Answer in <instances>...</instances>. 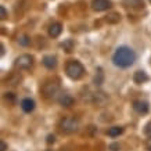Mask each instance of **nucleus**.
<instances>
[{"label":"nucleus","mask_w":151,"mask_h":151,"mask_svg":"<svg viewBox=\"0 0 151 151\" xmlns=\"http://www.w3.org/2000/svg\"><path fill=\"white\" fill-rule=\"evenodd\" d=\"M111 6H112V3L110 0H92V9L94 11H99V13L111 9Z\"/></svg>","instance_id":"7"},{"label":"nucleus","mask_w":151,"mask_h":151,"mask_svg":"<svg viewBox=\"0 0 151 151\" xmlns=\"http://www.w3.org/2000/svg\"><path fill=\"white\" fill-rule=\"evenodd\" d=\"M63 49H64L67 53H71L73 50V42L72 40H65L63 43Z\"/></svg>","instance_id":"18"},{"label":"nucleus","mask_w":151,"mask_h":151,"mask_svg":"<svg viewBox=\"0 0 151 151\" xmlns=\"http://www.w3.org/2000/svg\"><path fill=\"white\" fill-rule=\"evenodd\" d=\"M21 108H22L24 112L27 114H31L33 110H35V101L32 99H24L21 101Z\"/></svg>","instance_id":"12"},{"label":"nucleus","mask_w":151,"mask_h":151,"mask_svg":"<svg viewBox=\"0 0 151 151\" xmlns=\"http://www.w3.org/2000/svg\"><path fill=\"white\" fill-rule=\"evenodd\" d=\"M63 32V25L60 22H53L49 27V36L50 37H58Z\"/></svg>","instance_id":"10"},{"label":"nucleus","mask_w":151,"mask_h":151,"mask_svg":"<svg viewBox=\"0 0 151 151\" xmlns=\"http://www.w3.org/2000/svg\"><path fill=\"white\" fill-rule=\"evenodd\" d=\"M0 18L1 19H4V18H7V11H6V9H4V6H0Z\"/></svg>","instance_id":"20"},{"label":"nucleus","mask_w":151,"mask_h":151,"mask_svg":"<svg viewBox=\"0 0 151 151\" xmlns=\"http://www.w3.org/2000/svg\"><path fill=\"white\" fill-rule=\"evenodd\" d=\"M58 103H60V105H63V107H65V108H69V107H72L73 105L75 99H73L71 94L63 93V94H60V97H58Z\"/></svg>","instance_id":"9"},{"label":"nucleus","mask_w":151,"mask_h":151,"mask_svg":"<svg viewBox=\"0 0 151 151\" xmlns=\"http://www.w3.org/2000/svg\"><path fill=\"white\" fill-rule=\"evenodd\" d=\"M6 150H7V144L1 140V142H0V151H6Z\"/></svg>","instance_id":"22"},{"label":"nucleus","mask_w":151,"mask_h":151,"mask_svg":"<svg viewBox=\"0 0 151 151\" xmlns=\"http://www.w3.org/2000/svg\"><path fill=\"white\" fill-rule=\"evenodd\" d=\"M122 133H124V128H122V126H111V128L108 129L107 134H108L110 137H118L119 134H122Z\"/></svg>","instance_id":"14"},{"label":"nucleus","mask_w":151,"mask_h":151,"mask_svg":"<svg viewBox=\"0 0 151 151\" xmlns=\"http://www.w3.org/2000/svg\"><path fill=\"white\" fill-rule=\"evenodd\" d=\"M136 61V53L129 46H119L112 55V63L119 68H129Z\"/></svg>","instance_id":"1"},{"label":"nucleus","mask_w":151,"mask_h":151,"mask_svg":"<svg viewBox=\"0 0 151 151\" xmlns=\"http://www.w3.org/2000/svg\"><path fill=\"white\" fill-rule=\"evenodd\" d=\"M148 151H151V147H150V148H148Z\"/></svg>","instance_id":"25"},{"label":"nucleus","mask_w":151,"mask_h":151,"mask_svg":"<svg viewBox=\"0 0 151 151\" xmlns=\"http://www.w3.org/2000/svg\"><path fill=\"white\" fill-rule=\"evenodd\" d=\"M144 134H146L147 137L151 139V122H148V124L144 126Z\"/></svg>","instance_id":"19"},{"label":"nucleus","mask_w":151,"mask_h":151,"mask_svg":"<svg viewBox=\"0 0 151 151\" xmlns=\"http://www.w3.org/2000/svg\"><path fill=\"white\" fill-rule=\"evenodd\" d=\"M119 19H121V15L118 13H112L110 15H107V22H110V24H116Z\"/></svg>","instance_id":"17"},{"label":"nucleus","mask_w":151,"mask_h":151,"mask_svg":"<svg viewBox=\"0 0 151 151\" xmlns=\"http://www.w3.org/2000/svg\"><path fill=\"white\" fill-rule=\"evenodd\" d=\"M47 151H51V150H47Z\"/></svg>","instance_id":"27"},{"label":"nucleus","mask_w":151,"mask_h":151,"mask_svg":"<svg viewBox=\"0 0 151 151\" xmlns=\"http://www.w3.org/2000/svg\"><path fill=\"white\" fill-rule=\"evenodd\" d=\"M42 92H43V94H45L46 99H54V97L60 93V85L53 82V81L46 82L43 85V87H42Z\"/></svg>","instance_id":"4"},{"label":"nucleus","mask_w":151,"mask_h":151,"mask_svg":"<svg viewBox=\"0 0 151 151\" xmlns=\"http://www.w3.org/2000/svg\"><path fill=\"white\" fill-rule=\"evenodd\" d=\"M42 63L47 69H54L57 67V57L55 55H45Z\"/></svg>","instance_id":"11"},{"label":"nucleus","mask_w":151,"mask_h":151,"mask_svg":"<svg viewBox=\"0 0 151 151\" xmlns=\"http://www.w3.org/2000/svg\"><path fill=\"white\" fill-rule=\"evenodd\" d=\"M133 110L140 115H146L150 111V105L144 100H134L133 101Z\"/></svg>","instance_id":"6"},{"label":"nucleus","mask_w":151,"mask_h":151,"mask_svg":"<svg viewBox=\"0 0 151 151\" xmlns=\"http://www.w3.org/2000/svg\"><path fill=\"white\" fill-rule=\"evenodd\" d=\"M124 4L126 7H130V9H136V10H140L144 7V3L143 0H124Z\"/></svg>","instance_id":"13"},{"label":"nucleus","mask_w":151,"mask_h":151,"mask_svg":"<svg viewBox=\"0 0 151 151\" xmlns=\"http://www.w3.org/2000/svg\"><path fill=\"white\" fill-rule=\"evenodd\" d=\"M65 73L69 79L72 81H79L85 75V67L78 60H69L65 65Z\"/></svg>","instance_id":"2"},{"label":"nucleus","mask_w":151,"mask_h":151,"mask_svg":"<svg viewBox=\"0 0 151 151\" xmlns=\"http://www.w3.org/2000/svg\"><path fill=\"white\" fill-rule=\"evenodd\" d=\"M93 83L96 85V86H101L103 83H104V73L101 72V69H99V72L96 73V76H94V81Z\"/></svg>","instance_id":"16"},{"label":"nucleus","mask_w":151,"mask_h":151,"mask_svg":"<svg viewBox=\"0 0 151 151\" xmlns=\"http://www.w3.org/2000/svg\"><path fill=\"white\" fill-rule=\"evenodd\" d=\"M0 55H4V46L0 45Z\"/></svg>","instance_id":"23"},{"label":"nucleus","mask_w":151,"mask_h":151,"mask_svg":"<svg viewBox=\"0 0 151 151\" xmlns=\"http://www.w3.org/2000/svg\"><path fill=\"white\" fill-rule=\"evenodd\" d=\"M33 65V57L31 54H21L15 60V67L19 69H29Z\"/></svg>","instance_id":"5"},{"label":"nucleus","mask_w":151,"mask_h":151,"mask_svg":"<svg viewBox=\"0 0 151 151\" xmlns=\"http://www.w3.org/2000/svg\"><path fill=\"white\" fill-rule=\"evenodd\" d=\"M18 45L19 46H22V47H27L31 45V37L28 36V35H21V36L18 37Z\"/></svg>","instance_id":"15"},{"label":"nucleus","mask_w":151,"mask_h":151,"mask_svg":"<svg viewBox=\"0 0 151 151\" xmlns=\"http://www.w3.org/2000/svg\"><path fill=\"white\" fill-rule=\"evenodd\" d=\"M111 148H112V151H116L115 148H118V144H112V146H111Z\"/></svg>","instance_id":"24"},{"label":"nucleus","mask_w":151,"mask_h":151,"mask_svg":"<svg viewBox=\"0 0 151 151\" xmlns=\"http://www.w3.org/2000/svg\"><path fill=\"white\" fill-rule=\"evenodd\" d=\"M46 142H47V144H53V143L55 142V136L54 134H49L46 139Z\"/></svg>","instance_id":"21"},{"label":"nucleus","mask_w":151,"mask_h":151,"mask_svg":"<svg viewBox=\"0 0 151 151\" xmlns=\"http://www.w3.org/2000/svg\"><path fill=\"white\" fill-rule=\"evenodd\" d=\"M148 1H150V3H151V0H148Z\"/></svg>","instance_id":"26"},{"label":"nucleus","mask_w":151,"mask_h":151,"mask_svg":"<svg viewBox=\"0 0 151 151\" xmlns=\"http://www.w3.org/2000/svg\"><path fill=\"white\" fill-rule=\"evenodd\" d=\"M79 129V121L73 116H67V118H63L60 121V130L63 133H67V134H71V133L78 132Z\"/></svg>","instance_id":"3"},{"label":"nucleus","mask_w":151,"mask_h":151,"mask_svg":"<svg viewBox=\"0 0 151 151\" xmlns=\"http://www.w3.org/2000/svg\"><path fill=\"white\" fill-rule=\"evenodd\" d=\"M148 81H150V76L143 69H139V71H136V72L133 73V82L137 83V85H143V83L148 82Z\"/></svg>","instance_id":"8"}]
</instances>
